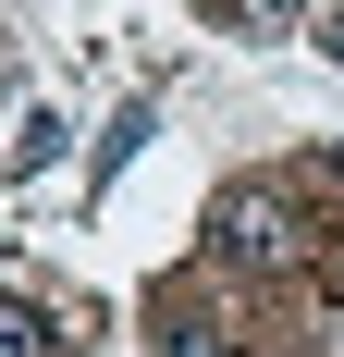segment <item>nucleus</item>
Here are the masks:
<instances>
[{
  "mask_svg": "<svg viewBox=\"0 0 344 357\" xmlns=\"http://www.w3.org/2000/svg\"><path fill=\"white\" fill-rule=\"evenodd\" d=\"M160 357H246V345H234L221 321H172V333H160Z\"/></svg>",
  "mask_w": 344,
  "mask_h": 357,
  "instance_id": "obj_3",
  "label": "nucleus"
},
{
  "mask_svg": "<svg viewBox=\"0 0 344 357\" xmlns=\"http://www.w3.org/2000/svg\"><path fill=\"white\" fill-rule=\"evenodd\" d=\"M221 259H234V271H295V259H308V222L283 210V197H234V210H221Z\"/></svg>",
  "mask_w": 344,
  "mask_h": 357,
  "instance_id": "obj_1",
  "label": "nucleus"
},
{
  "mask_svg": "<svg viewBox=\"0 0 344 357\" xmlns=\"http://www.w3.org/2000/svg\"><path fill=\"white\" fill-rule=\"evenodd\" d=\"M0 357H62V321L25 308V296H0Z\"/></svg>",
  "mask_w": 344,
  "mask_h": 357,
  "instance_id": "obj_2",
  "label": "nucleus"
}]
</instances>
